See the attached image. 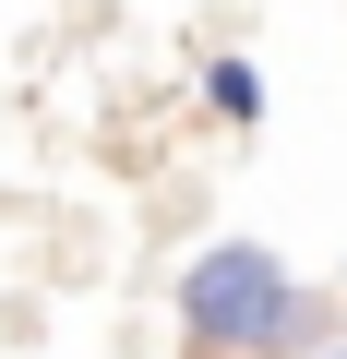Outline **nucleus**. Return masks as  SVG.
<instances>
[{
    "label": "nucleus",
    "mask_w": 347,
    "mask_h": 359,
    "mask_svg": "<svg viewBox=\"0 0 347 359\" xmlns=\"http://www.w3.org/2000/svg\"><path fill=\"white\" fill-rule=\"evenodd\" d=\"M180 323H192L204 347H299L311 299L287 287V264H275V252L228 240V252H204V264L180 276Z\"/></svg>",
    "instance_id": "obj_1"
},
{
    "label": "nucleus",
    "mask_w": 347,
    "mask_h": 359,
    "mask_svg": "<svg viewBox=\"0 0 347 359\" xmlns=\"http://www.w3.org/2000/svg\"><path fill=\"white\" fill-rule=\"evenodd\" d=\"M335 359H347V347H335Z\"/></svg>",
    "instance_id": "obj_3"
},
{
    "label": "nucleus",
    "mask_w": 347,
    "mask_h": 359,
    "mask_svg": "<svg viewBox=\"0 0 347 359\" xmlns=\"http://www.w3.org/2000/svg\"><path fill=\"white\" fill-rule=\"evenodd\" d=\"M216 108H228V120H252V108H264V84H252V60H216Z\"/></svg>",
    "instance_id": "obj_2"
}]
</instances>
